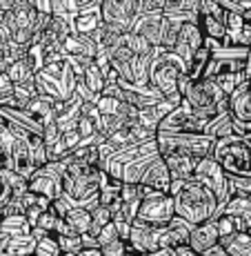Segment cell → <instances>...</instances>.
Returning a JSON list of instances; mask_svg holds the SVG:
<instances>
[{
    "mask_svg": "<svg viewBox=\"0 0 251 256\" xmlns=\"http://www.w3.org/2000/svg\"><path fill=\"white\" fill-rule=\"evenodd\" d=\"M27 147H29V154H31V163L33 167H42L47 165V152H45V142H42V136L38 134H27Z\"/></svg>",
    "mask_w": 251,
    "mask_h": 256,
    "instance_id": "obj_38",
    "label": "cell"
},
{
    "mask_svg": "<svg viewBox=\"0 0 251 256\" xmlns=\"http://www.w3.org/2000/svg\"><path fill=\"white\" fill-rule=\"evenodd\" d=\"M156 158H160L158 154V145H156V140H149L145 142V147H142V152L136 156L131 163H127L122 167L120 172V183L122 185H138L142 178V174H145V170L154 163Z\"/></svg>",
    "mask_w": 251,
    "mask_h": 256,
    "instance_id": "obj_16",
    "label": "cell"
},
{
    "mask_svg": "<svg viewBox=\"0 0 251 256\" xmlns=\"http://www.w3.org/2000/svg\"><path fill=\"white\" fill-rule=\"evenodd\" d=\"M80 80L85 82L87 90H89L91 94H96V96H100L102 90H105V78H102L100 70H98V67L93 65V62L85 70V74L80 76Z\"/></svg>",
    "mask_w": 251,
    "mask_h": 256,
    "instance_id": "obj_39",
    "label": "cell"
},
{
    "mask_svg": "<svg viewBox=\"0 0 251 256\" xmlns=\"http://www.w3.org/2000/svg\"><path fill=\"white\" fill-rule=\"evenodd\" d=\"M200 0H165V9L162 16L167 20L176 24H187V22H200Z\"/></svg>",
    "mask_w": 251,
    "mask_h": 256,
    "instance_id": "obj_18",
    "label": "cell"
},
{
    "mask_svg": "<svg viewBox=\"0 0 251 256\" xmlns=\"http://www.w3.org/2000/svg\"><path fill=\"white\" fill-rule=\"evenodd\" d=\"M229 114L236 122L249 125L251 122V90L245 85H240L238 90H234V94L229 96Z\"/></svg>",
    "mask_w": 251,
    "mask_h": 256,
    "instance_id": "obj_24",
    "label": "cell"
},
{
    "mask_svg": "<svg viewBox=\"0 0 251 256\" xmlns=\"http://www.w3.org/2000/svg\"><path fill=\"white\" fill-rule=\"evenodd\" d=\"M160 236H162V228H154V225H145V223H140V220H134L129 238H127V248L134 250L136 254L158 252Z\"/></svg>",
    "mask_w": 251,
    "mask_h": 256,
    "instance_id": "obj_15",
    "label": "cell"
},
{
    "mask_svg": "<svg viewBox=\"0 0 251 256\" xmlns=\"http://www.w3.org/2000/svg\"><path fill=\"white\" fill-rule=\"evenodd\" d=\"M218 245L229 256H251V236L249 232H234L229 236H223Z\"/></svg>",
    "mask_w": 251,
    "mask_h": 256,
    "instance_id": "obj_29",
    "label": "cell"
},
{
    "mask_svg": "<svg viewBox=\"0 0 251 256\" xmlns=\"http://www.w3.org/2000/svg\"><path fill=\"white\" fill-rule=\"evenodd\" d=\"M138 0H102L100 18L105 24L120 29L122 34H129L138 18Z\"/></svg>",
    "mask_w": 251,
    "mask_h": 256,
    "instance_id": "obj_13",
    "label": "cell"
},
{
    "mask_svg": "<svg viewBox=\"0 0 251 256\" xmlns=\"http://www.w3.org/2000/svg\"><path fill=\"white\" fill-rule=\"evenodd\" d=\"M174 216H176L174 198L169 194H162V192H154L151 196L140 200L136 220H140L145 225H154V228H165Z\"/></svg>",
    "mask_w": 251,
    "mask_h": 256,
    "instance_id": "obj_12",
    "label": "cell"
},
{
    "mask_svg": "<svg viewBox=\"0 0 251 256\" xmlns=\"http://www.w3.org/2000/svg\"><path fill=\"white\" fill-rule=\"evenodd\" d=\"M56 240L62 254H78L82 250L80 236L78 234H56Z\"/></svg>",
    "mask_w": 251,
    "mask_h": 256,
    "instance_id": "obj_42",
    "label": "cell"
},
{
    "mask_svg": "<svg viewBox=\"0 0 251 256\" xmlns=\"http://www.w3.org/2000/svg\"><path fill=\"white\" fill-rule=\"evenodd\" d=\"M65 225L71 230L73 234L82 236V234H89V228H91V216L87 210H80V208H71L67 212L65 218Z\"/></svg>",
    "mask_w": 251,
    "mask_h": 256,
    "instance_id": "obj_32",
    "label": "cell"
},
{
    "mask_svg": "<svg viewBox=\"0 0 251 256\" xmlns=\"http://www.w3.org/2000/svg\"><path fill=\"white\" fill-rule=\"evenodd\" d=\"M214 142L205 134H158L156 145H158L160 158L167 156H189V158L203 160L211 156Z\"/></svg>",
    "mask_w": 251,
    "mask_h": 256,
    "instance_id": "obj_7",
    "label": "cell"
},
{
    "mask_svg": "<svg viewBox=\"0 0 251 256\" xmlns=\"http://www.w3.org/2000/svg\"><path fill=\"white\" fill-rule=\"evenodd\" d=\"M0 256H11V254H7V252H0Z\"/></svg>",
    "mask_w": 251,
    "mask_h": 256,
    "instance_id": "obj_58",
    "label": "cell"
},
{
    "mask_svg": "<svg viewBox=\"0 0 251 256\" xmlns=\"http://www.w3.org/2000/svg\"><path fill=\"white\" fill-rule=\"evenodd\" d=\"M38 96L36 85L33 82H24V85H13V98H11V110H24L33 98Z\"/></svg>",
    "mask_w": 251,
    "mask_h": 256,
    "instance_id": "obj_37",
    "label": "cell"
},
{
    "mask_svg": "<svg viewBox=\"0 0 251 256\" xmlns=\"http://www.w3.org/2000/svg\"><path fill=\"white\" fill-rule=\"evenodd\" d=\"M211 158L223 167L227 176H251V140L243 136L216 140Z\"/></svg>",
    "mask_w": 251,
    "mask_h": 256,
    "instance_id": "obj_5",
    "label": "cell"
},
{
    "mask_svg": "<svg viewBox=\"0 0 251 256\" xmlns=\"http://www.w3.org/2000/svg\"><path fill=\"white\" fill-rule=\"evenodd\" d=\"M160 29H162V12L158 14H138L131 32L142 36L151 47H160Z\"/></svg>",
    "mask_w": 251,
    "mask_h": 256,
    "instance_id": "obj_22",
    "label": "cell"
},
{
    "mask_svg": "<svg viewBox=\"0 0 251 256\" xmlns=\"http://www.w3.org/2000/svg\"><path fill=\"white\" fill-rule=\"evenodd\" d=\"M138 185H145V187H149V190L162 192V194H169L171 176H169V170H167L165 160L156 158L154 163L145 170V174H142V178H140V183H138Z\"/></svg>",
    "mask_w": 251,
    "mask_h": 256,
    "instance_id": "obj_23",
    "label": "cell"
},
{
    "mask_svg": "<svg viewBox=\"0 0 251 256\" xmlns=\"http://www.w3.org/2000/svg\"><path fill=\"white\" fill-rule=\"evenodd\" d=\"M200 256H229L227 252H225L223 248H220V245H214V248H209V250H205L203 254Z\"/></svg>",
    "mask_w": 251,
    "mask_h": 256,
    "instance_id": "obj_53",
    "label": "cell"
},
{
    "mask_svg": "<svg viewBox=\"0 0 251 256\" xmlns=\"http://www.w3.org/2000/svg\"><path fill=\"white\" fill-rule=\"evenodd\" d=\"M194 180L200 183L203 187L211 192V194L218 198V205H220V212L227 205V200L231 198V192H229V176L223 172V167L216 163L211 156L203 158L198 165H196V172H194ZM220 216V214H218Z\"/></svg>",
    "mask_w": 251,
    "mask_h": 256,
    "instance_id": "obj_11",
    "label": "cell"
},
{
    "mask_svg": "<svg viewBox=\"0 0 251 256\" xmlns=\"http://www.w3.org/2000/svg\"><path fill=\"white\" fill-rule=\"evenodd\" d=\"M4 252L11 256H33V252H36V240L31 238V234L9 236V243Z\"/></svg>",
    "mask_w": 251,
    "mask_h": 256,
    "instance_id": "obj_35",
    "label": "cell"
},
{
    "mask_svg": "<svg viewBox=\"0 0 251 256\" xmlns=\"http://www.w3.org/2000/svg\"><path fill=\"white\" fill-rule=\"evenodd\" d=\"M191 228L187 220L174 218L162 228V236H160V250H176V248H183V245H189V234H191Z\"/></svg>",
    "mask_w": 251,
    "mask_h": 256,
    "instance_id": "obj_20",
    "label": "cell"
},
{
    "mask_svg": "<svg viewBox=\"0 0 251 256\" xmlns=\"http://www.w3.org/2000/svg\"><path fill=\"white\" fill-rule=\"evenodd\" d=\"M89 216H91V228H89V234H91V236H98V232H100L105 225L111 223L109 210L102 208V205H96V208L89 212Z\"/></svg>",
    "mask_w": 251,
    "mask_h": 256,
    "instance_id": "obj_41",
    "label": "cell"
},
{
    "mask_svg": "<svg viewBox=\"0 0 251 256\" xmlns=\"http://www.w3.org/2000/svg\"><path fill=\"white\" fill-rule=\"evenodd\" d=\"M78 256H102V254H100V250H80Z\"/></svg>",
    "mask_w": 251,
    "mask_h": 256,
    "instance_id": "obj_55",
    "label": "cell"
},
{
    "mask_svg": "<svg viewBox=\"0 0 251 256\" xmlns=\"http://www.w3.org/2000/svg\"><path fill=\"white\" fill-rule=\"evenodd\" d=\"M203 45H205V36H203L200 24L187 22V24H180V34H178V38H176L171 52L189 67V62L194 60V56L203 49Z\"/></svg>",
    "mask_w": 251,
    "mask_h": 256,
    "instance_id": "obj_14",
    "label": "cell"
},
{
    "mask_svg": "<svg viewBox=\"0 0 251 256\" xmlns=\"http://www.w3.org/2000/svg\"><path fill=\"white\" fill-rule=\"evenodd\" d=\"M145 256H169V250H158V252H151V254H145Z\"/></svg>",
    "mask_w": 251,
    "mask_h": 256,
    "instance_id": "obj_57",
    "label": "cell"
},
{
    "mask_svg": "<svg viewBox=\"0 0 251 256\" xmlns=\"http://www.w3.org/2000/svg\"><path fill=\"white\" fill-rule=\"evenodd\" d=\"M183 100L196 114L209 118V120L214 116L223 114V112H229V96L214 80H207V78L189 82L187 90L183 92Z\"/></svg>",
    "mask_w": 251,
    "mask_h": 256,
    "instance_id": "obj_6",
    "label": "cell"
},
{
    "mask_svg": "<svg viewBox=\"0 0 251 256\" xmlns=\"http://www.w3.org/2000/svg\"><path fill=\"white\" fill-rule=\"evenodd\" d=\"M96 110L100 116H116L118 110H120V100L116 98H107V96H100L96 102Z\"/></svg>",
    "mask_w": 251,
    "mask_h": 256,
    "instance_id": "obj_44",
    "label": "cell"
},
{
    "mask_svg": "<svg viewBox=\"0 0 251 256\" xmlns=\"http://www.w3.org/2000/svg\"><path fill=\"white\" fill-rule=\"evenodd\" d=\"M4 27L11 34V40L22 47L33 45V22H36V9L31 7L29 0H13L11 9L4 14Z\"/></svg>",
    "mask_w": 251,
    "mask_h": 256,
    "instance_id": "obj_8",
    "label": "cell"
},
{
    "mask_svg": "<svg viewBox=\"0 0 251 256\" xmlns=\"http://www.w3.org/2000/svg\"><path fill=\"white\" fill-rule=\"evenodd\" d=\"M125 47L129 49L134 56H142V58H149L151 54H154V47H151L142 36H138V34H134V32H129L125 36Z\"/></svg>",
    "mask_w": 251,
    "mask_h": 256,
    "instance_id": "obj_40",
    "label": "cell"
},
{
    "mask_svg": "<svg viewBox=\"0 0 251 256\" xmlns=\"http://www.w3.org/2000/svg\"><path fill=\"white\" fill-rule=\"evenodd\" d=\"M31 2V7L36 9L38 14H47V16H51V0H29Z\"/></svg>",
    "mask_w": 251,
    "mask_h": 256,
    "instance_id": "obj_49",
    "label": "cell"
},
{
    "mask_svg": "<svg viewBox=\"0 0 251 256\" xmlns=\"http://www.w3.org/2000/svg\"><path fill=\"white\" fill-rule=\"evenodd\" d=\"M7 78L13 82V85H24V82H33V78H36V72H33V67L27 62V58H22V60L13 62V65L7 67Z\"/></svg>",
    "mask_w": 251,
    "mask_h": 256,
    "instance_id": "obj_34",
    "label": "cell"
},
{
    "mask_svg": "<svg viewBox=\"0 0 251 256\" xmlns=\"http://www.w3.org/2000/svg\"><path fill=\"white\" fill-rule=\"evenodd\" d=\"M169 196L174 198L176 216L189 225H200L211 218H218L220 205L218 198L207 187L191 180H171Z\"/></svg>",
    "mask_w": 251,
    "mask_h": 256,
    "instance_id": "obj_1",
    "label": "cell"
},
{
    "mask_svg": "<svg viewBox=\"0 0 251 256\" xmlns=\"http://www.w3.org/2000/svg\"><path fill=\"white\" fill-rule=\"evenodd\" d=\"M169 256H198L189 245H183V248H176V250H169Z\"/></svg>",
    "mask_w": 251,
    "mask_h": 256,
    "instance_id": "obj_52",
    "label": "cell"
},
{
    "mask_svg": "<svg viewBox=\"0 0 251 256\" xmlns=\"http://www.w3.org/2000/svg\"><path fill=\"white\" fill-rule=\"evenodd\" d=\"M96 240H98V248H100V250L107 248V245H111V243H116V240H120V236H118V232H116V225L114 223L105 225V228L98 232Z\"/></svg>",
    "mask_w": 251,
    "mask_h": 256,
    "instance_id": "obj_45",
    "label": "cell"
},
{
    "mask_svg": "<svg viewBox=\"0 0 251 256\" xmlns=\"http://www.w3.org/2000/svg\"><path fill=\"white\" fill-rule=\"evenodd\" d=\"M220 240V234H218V225H216V218L207 220V223H200V225H194L191 228V234H189V248L194 250L196 254H203L205 250L214 248L218 245Z\"/></svg>",
    "mask_w": 251,
    "mask_h": 256,
    "instance_id": "obj_21",
    "label": "cell"
},
{
    "mask_svg": "<svg viewBox=\"0 0 251 256\" xmlns=\"http://www.w3.org/2000/svg\"><path fill=\"white\" fill-rule=\"evenodd\" d=\"M69 210H71V205L67 203V200H65V196H62V194L58 196L56 200H51V203H49V212H53V214H56L58 218H65Z\"/></svg>",
    "mask_w": 251,
    "mask_h": 256,
    "instance_id": "obj_47",
    "label": "cell"
},
{
    "mask_svg": "<svg viewBox=\"0 0 251 256\" xmlns=\"http://www.w3.org/2000/svg\"><path fill=\"white\" fill-rule=\"evenodd\" d=\"M51 16L73 29V20L78 16V0H51Z\"/></svg>",
    "mask_w": 251,
    "mask_h": 256,
    "instance_id": "obj_33",
    "label": "cell"
},
{
    "mask_svg": "<svg viewBox=\"0 0 251 256\" xmlns=\"http://www.w3.org/2000/svg\"><path fill=\"white\" fill-rule=\"evenodd\" d=\"M187 74H189V67L174 52L156 47L154 54L149 56V85L156 92H160L162 98L180 96V78H185Z\"/></svg>",
    "mask_w": 251,
    "mask_h": 256,
    "instance_id": "obj_3",
    "label": "cell"
},
{
    "mask_svg": "<svg viewBox=\"0 0 251 256\" xmlns=\"http://www.w3.org/2000/svg\"><path fill=\"white\" fill-rule=\"evenodd\" d=\"M11 172H16L18 176L22 178H29V176L36 172V167L31 163V154H29V147H27V136L22 138H16L11 145Z\"/></svg>",
    "mask_w": 251,
    "mask_h": 256,
    "instance_id": "obj_25",
    "label": "cell"
},
{
    "mask_svg": "<svg viewBox=\"0 0 251 256\" xmlns=\"http://www.w3.org/2000/svg\"><path fill=\"white\" fill-rule=\"evenodd\" d=\"M76 74L67 60L45 65L33 78L36 92L40 96H49L56 102H67L76 94Z\"/></svg>",
    "mask_w": 251,
    "mask_h": 256,
    "instance_id": "obj_4",
    "label": "cell"
},
{
    "mask_svg": "<svg viewBox=\"0 0 251 256\" xmlns=\"http://www.w3.org/2000/svg\"><path fill=\"white\" fill-rule=\"evenodd\" d=\"M13 98V82L7 78V74H0V107H9Z\"/></svg>",
    "mask_w": 251,
    "mask_h": 256,
    "instance_id": "obj_46",
    "label": "cell"
},
{
    "mask_svg": "<svg viewBox=\"0 0 251 256\" xmlns=\"http://www.w3.org/2000/svg\"><path fill=\"white\" fill-rule=\"evenodd\" d=\"M120 190H122L120 180L105 174V172H100V178H98V203L102 208H109L114 200L120 198Z\"/></svg>",
    "mask_w": 251,
    "mask_h": 256,
    "instance_id": "obj_30",
    "label": "cell"
},
{
    "mask_svg": "<svg viewBox=\"0 0 251 256\" xmlns=\"http://www.w3.org/2000/svg\"><path fill=\"white\" fill-rule=\"evenodd\" d=\"M29 234H31V238L36 240V243H38V240H42L45 236H49V234L45 232V230H40V228H31V232H29Z\"/></svg>",
    "mask_w": 251,
    "mask_h": 256,
    "instance_id": "obj_54",
    "label": "cell"
},
{
    "mask_svg": "<svg viewBox=\"0 0 251 256\" xmlns=\"http://www.w3.org/2000/svg\"><path fill=\"white\" fill-rule=\"evenodd\" d=\"M62 47H65L67 56H80V58H96L98 49H96V42L91 40L89 36H82V34H71V36L67 38L65 42H62Z\"/></svg>",
    "mask_w": 251,
    "mask_h": 256,
    "instance_id": "obj_27",
    "label": "cell"
},
{
    "mask_svg": "<svg viewBox=\"0 0 251 256\" xmlns=\"http://www.w3.org/2000/svg\"><path fill=\"white\" fill-rule=\"evenodd\" d=\"M11 198V192H9V187H7V183L2 180V176H0V208H2L7 200Z\"/></svg>",
    "mask_w": 251,
    "mask_h": 256,
    "instance_id": "obj_51",
    "label": "cell"
},
{
    "mask_svg": "<svg viewBox=\"0 0 251 256\" xmlns=\"http://www.w3.org/2000/svg\"><path fill=\"white\" fill-rule=\"evenodd\" d=\"M67 165L60 160H51V163L38 167L31 176L27 178V190L33 194L47 198L49 203L56 200L62 194V178H65Z\"/></svg>",
    "mask_w": 251,
    "mask_h": 256,
    "instance_id": "obj_9",
    "label": "cell"
},
{
    "mask_svg": "<svg viewBox=\"0 0 251 256\" xmlns=\"http://www.w3.org/2000/svg\"><path fill=\"white\" fill-rule=\"evenodd\" d=\"M100 4H102V0H78V16L73 20V34L91 36L100 27L102 24Z\"/></svg>",
    "mask_w": 251,
    "mask_h": 256,
    "instance_id": "obj_17",
    "label": "cell"
},
{
    "mask_svg": "<svg viewBox=\"0 0 251 256\" xmlns=\"http://www.w3.org/2000/svg\"><path fill=\"white\" fill-rule=\"evenodd\" d=\"M60 248H58V240H56V234H49L45 236L42 240L36 243V252L33 256H60Z\"/></svg>",
    "mask_w": 251,
    "mask_h": 256,
    "instance_id": "obj_43",
    "label": "cell"
},
{
    "mask_svg": "<svg viewBox=\"0 0 251 256\" xmlns=\"http://www.w3.org/2000/svg\"><path fill=\"white\" fill-rule=\"evenodd\" d=\"M20 205H22V214L24 218L29 220V225H36V220L40 218V214H45V212L49 210V200L42 198V196L33 194V192H24V194L20 196Z\"/></svg>",
    "mask_w": 251,
    "mask_h": 256,
    "instance_id": "obj_28",
    "label": "cell"
},
{
    "mask_svg": "<svg viewBox=\"0 0 251 256\" xmlns=\"http://www.w3.org/2000/svg\"><path fill=\"white\" fill-rule=\"evenodd\" d=\"M220 216H227L234 225V232H249L251 228V198L247 196H231L223 208Z\"/></svg>",
    "mask_w": 251,
    "mask_h": 256,
    "instance_id": "obj_19",
    "label": "cell"
},
{
    "mask_svg": "<svg viewBox=\"0 0 251 256\" xmlns=\"http://www.w3.org/2000/svg\"><path fill=\"white\" fill-rule=\"evenodd\" d=\"M209 118L196 114L185 100L169 112L158 125V134H205Z\"/></svg>",
    "mask_w": 251,
    "mask_h": 256,
    "instance_id": "obj_10",
    "label": "cell"
},
{
    "mask_svg": "<svg viewBox=\"0 0 251 256\" xmlns=\"http://www.w3.org/2000/svg\"><path fill=\"white\" fill-rule=\"evenodd\" d=\"M0 232L7 234V236H22V234H29L31 232V225L24 216H4L0 218Z\"/></svg>",
    "mask_w": 251,
    "mask_h": 256,
    "instance_id": "obj_36",
    "label": "cell"
},
{
    "mask_svg": "<svg viewBox=\"0 0 251 256\" xmlns=\"http://www.w3.org/2000/svg\"><path fill=\"white\" fill-rule=\"evenodd\" d=\"M60 256H78V254H60Z\"/></svg>",
    "mask_w": 251,
    "mask_h": 256,
    "instance_id": "obj_59",
    "label": "cell"
},
{
    "mask_svg": "<svg viewBox=\"0 0 251 256\" xmlns=\"http://www.w3.org/2000/svg\"><path fill=\"white\" fill-rule=\"evenodd\" d=\"M100 254L102 256H127V243H122V240H116V243L102 248Z\"/></svg>",
    "mask_w": 251,
    "mask_h": 256,
    "instance_id": "obj_48",
    "label": "cell"
},
{
    "mask_svg": "<svg viewBox=\"0 0 251 256\" xmlns=\"http://www.w3.org/2000/svg\"><path fill=\"white\" fill-rule=\"evenodd\" d=\"M62 163V160H60ZM67 172L62 178V196L71 208L91 212L98 203V178L100 170L87 163H65Z\"/></svg>",
    "mask_w": 251,
    "mask_h": 256,
    "instance_id": "obj_2",
    "label": "cell"
},
{
    "mask_svg": "<svg viewBox=\"0 0 251 256\" xmlns=\"http://www.w3.org/2000/svg\"><path fill=\"white\" fill-rule=\"evenodd\" d=\"M0 218H2V214H0Z\"/></svg>",
    "mask_w": 251,
    "mask_h": 256,
    "instance_id": "obj_60",
    "label": "cell"
},
{
    "mask_svg": "<svg viewBox=\"0 0 251 256\" xmlns=\"http://www.w3.org/2000/svg\"><path fill=\"white\" fill-rule=\"evenodd\" d=\"M80 243H82V250H100V248H98L96 236H91V234H82L80 236Z\"/></svg>",
    "mask_w": 251,
    "mask_h": 256,
    "instance_id": "obj_50",
    "label": "cell"
},
{
    "mask_svg": "<svg viewBox=\"0 0 251 256\" xmlns=\"http://www.w3.org/2000/svg\"><path fill=\"white\" fill-rule=\"evenodd\" d=\"M162 160H165L167 170H169L171 180H191L194 178L196 165L200 163V160L189 158V156H167Z\"/></svg>",
    "mask_w": 251,
    "mask_h": 256,
    "instance_id": "obj_26",
    "label": "cell"
},
{
    "mask_svg": "<svg viewBox=\"0 0 251 256\" xmlns=\"http://www.w3.org/2000/svg\"><path fill=\"white\" fill-rule=\"evenodd\" d=\"M205 136H209L211 140H223V138H229V136H236L234 134V118H231L229 112H223V114L211 118L209 125H207Z\"/></svg>",
    "mask_w": 251,
    "mask_h": 256,
    "instance_id": "obj_31",
    "label": "cell"
},
{
    "mask_svg": "<svg viewBox=\"0 0 251 256\" xmlns=\"http://www.w3.org/2000/svg\"><path fill=\"white\" fill-rule=\"evenodd\" d=\"M7 243H9V236L0 232V252H4V250H7Z\"/></svg>",
    "mask_w": 251,
    "mask_h": 256,
    "instance_id": "obj_56",
    "label": "cell"
}]
</instances>
